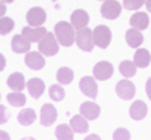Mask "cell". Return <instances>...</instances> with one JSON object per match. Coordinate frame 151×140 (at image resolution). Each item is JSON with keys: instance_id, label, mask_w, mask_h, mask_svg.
Masks as SVG:
<instances>
[{"instance_id": "4dcf8cb0", "label": "cell", "mask_w": 151, "mask_h": 140, "mask_svg": "<svg viewBox=\"0 0 151 140\" xmlns=\"http://www.w3.org/2000/svg\"><path fill=\"white\" fill-rule=\"evenodd\" d=\"M113 139H116V140H121V139L127 140V139H130V133H129V130H125V128H118L115 133H113Z\"/></svg>"}, {"instance_id": "83f0119b", "label": "cell", "mask_w": 151, "mask_h": 140, "mask_svg": "<svg viewBox=\"0 0 151 140\" xmlns=\"http://www.w3.org/2000/svg\"><path fill=\"white\" fill-rule=\"evenodd\" d=\"M8 103L12 106V107H23L24 104H26V95L21 94V92H11L8 95Z\"/></svg>"}, {"instance_id": "d6a6232c", "label": "cell", "mask_w": 151, "mask_h": 140, "mask_svg": "<svg viewBox=\"0 0 151 140\" xmlns=\"http://www.w3.org/2000/svg\"><path fill=\"white\" fill-rule=\"evenodd\" d=\"M145 91H147L148 98L151 99V79H148V80H147V83H145Z\"/></svg>"}, {"instance_id": "9a60e30c", "label": "cell", "mask_w": 151, "mask_h": 140, "mask_svg": "<svg viewBox=\"0 0 151 140\" xmlns=\"http://www.w3.org/2000/svg\"><path fill=\"white\" fill-rule=\"evenodd\" d=\"M88 23H89V15L88 12L83 9H76L71 14V24L76 30H80L83 27H88Z\"/></svg>"}, {"instance_id": "4fadbf2b", "label": "cell", "mask_w": 151, "mask_h": 140, "mask_svg": "<svg viewBox=\"0 0 151 140\" xmlns=\"http://www.w3.org/2000/svg\"><path fill=\"white\" fill-rule=\"evenodd\" d=\"M21 33L27 38L30 42H40L42 38L45 36L47 33V29H44L42 26H38V27H33V26H26L23 27Z\"/></svg>"}, {"instance_id": "7402d4cb", "label": "cell", "mask_w": 151, "mask_h": 140, "mask_svg": "<svg viewBox=\"0 0 151 140\" xmlns=\"http://www.w3.org/2000/svg\"><path fill=\"white\" fill-rule=\"evenodd\" d=\"M133 62L136 63L137 68H147L151 62V54L148 50L145 48H137L136 53H134V57H133Z\"/></svg>"}, {"instance_id": "9c48e42d", "label": "cell", "mask_w": 151, "mask_h": 140, "mask_svg": "<svg viewBox=\"0 0 151 140\" xmlns=\"http://www.w3.org/2000/svg\"><path fill=\"white\" fill-rule=\"evenodd\" d=\"M58 118V110L53 104H44L41 107V113H40V121L42 126H50L53 125L55 121Z\"/></svg>"}, {"instance_id": "2e32d148", "label": "cell", "mask_w": 151, "mask_h": 140, "mask_svg": "<svg viewBox=\"0 0 151 140\" xmlns=\"http://www.w3.org/2000/svg\"><path fill=\"white\" fill-rule=\"evenodd\" d=\"M100 113H101V109H100L98 104L92 103V101H86L80 106V114L88 119V121H94L100 116Z\"/></svg>"}, {"instance_id": "74e56055", "label": "cell", "mask_w": 151, "mask_h": 140, "mask_svg": "<svg viewBox=\"0 0 151 140\" xmlns=\"http://www.w3.org/2000/svg\"><path fill=\"white\" fill-rule=\"evenodd\" d=\"M145 5H147V9H148V12L151 14V0H147V2H145Z\"/></svg>"}, {"instance_id": "8992f818", "label": "cell", "mask_w": 151, "mask_h": 140, "mask_svg": "<svg viewBox=\"0 0 151 140\" xmlns=\"http://www.w3.org/2000/svg\"><path fill=\"white\" fill-rule=\"evenodd\" d=\"M121 9H122V6L116 0H104L101 5V15L106 20H115L119 17Z\"/></svg>"}, {"instance_id": "7a4b0ae2", "label": "cell", "mask_w": 151, "mask_h": 140, "mask_svg": "<svg viewBox=\"0 0 151 140\" xmlns=\"http://www.w3.org/2000/svg\"><path fill=\"white\" fill-rule=\"evenodd\" d=\"M38 48L44 56H55L59 51V41L55 33L47 32L45 36L38 42Z\"/></svg>"}, {"instance_id": "3957f363", "label": "cell", "mask_w": 151, "mask_h": 140, "mask_svg": "<svg viewBox=\"0 0 151 140\" xmlns=\"http://www.w3.org/2000/svg\"><path fill=\"white\" fill-rule=\"evenodd\" d=\"M76 44H77V47L80 50H83V51H92L94 48V35H92V30L88 29V27H83L80 30H77V33H76Z\"/></svg>"}, {"instance_id": "4316f807", "label": "cell", "mask_w": 151, "mask_h": 140, "mask_svg": "<svg viewBox=\"0 0 151 140\" xmlns=\"http://www.w3.org/2000/svg\"><path fill=\"white\" fill-rule=\"evenodd\" d=\"M48 95H50V98H52V101H62L65 98V89L62 87V84L59 83V84H52L48 87Z\"/></svg>"}, {"instance_id": "8d00e7d4", "label": "cell", "mask_w": 151, "mask_h": 140, "mask_svg": "<svg viewBox=\"0 0 151 140\" xmlns=\"http://www.w3.org/2000/svg\"><path fill=\"white\" fill-rule=\"evenodd\" d=\"M86 139H89V140H94V139H100V136L98 134H89Z\"/></svg>"}, {"instance_id": "8fae6325", "label": "cell", "mask_w": 151, "mask_h": 140, "mask_svg": "<svg viewBox=\"0 0 151 140\" xmlns=\"http://www.w3.org/2000/svg\"><path fill=\"white\" fill-rule=\"evenodd\" d=\"M30 41L27 39L26 36H24L23 33L20 35H15L14 38H12L11 41V48L14 53H18V54H23V53H27L30 51Z\"/></svg>"}, {"instance_id": "5b68a950", "label": "cell", "mask_w": 151, "mask_h": 140, "mask_svg": "<svg viewBox=\"0 0 151 140\" xmlns=\"http://www.w3.org/2000/svg\"><path fill=\"white\" fill-rule=\"evenodd\" d=\"M115 92L121 99H132L136 95V86L129 80V79H122L116 83L115 86Z\"/></svg>"}, {"instance_id": "ac0fdd59", "label": "cell", "mask_w": 151, "mask_h": 140, "mask_svg": "<svg viewBox=\"0 0 151 140\" xmlns=\"http://www.w3.org/2000/svg\"><path fill=\"white\" fill-rule=\"evenodd\" d=\"M125 42H127L129 47H132V48H139L142 45V42H144L142 32L132 27L130 30H127V33H125Z\"/></svg>"}, {"instance_id": "d590c367", "label": "cell", "mask_w": 151, "mask_h": 140, "mask_svg": "<svg viewBox=\"0 0 151 140\" xmlns=\"http://www.w3.org/2000/svg\"><path fill=\"white\" fill-rule=\"evenodd\" d=\"M0 139H9V134L5 131H0Z\"/></svg>"}, {"instance_id": "44dd1931", "label": "cell", "mask_w": 151, "mask_h": 140, "mask_svg": "<svg viewBox=\"0 0 151 140\" xmlns=\"http://www.w3.org/2000/svg\"><path fill=\"white\" fill-rule=\"evenodd\" d=\"M70 125L74 133H79V134H83L88 131V128H89V125H88V119L83 116V114H76V116L71 118L70 121Z\"/></svg>"}, {"instance_id": "d4e9b609", "label": "cell", "mask_w": 151, "mask_h": 140, "mask_svg": "<svg viewBox=\"0 0 151 140\" xmlns=\"http://www.w3.org/2000/svg\"><path fill=\"white\" fill-rule=\"evenodd\" d=\"M73 79H74V72H73V69L68 68V66H62V68H59L58 72H56V80H58L62 86H64V84H70V83L73 81Z\"/></svg>"}, {"instance_id": "ab89813d", "label": "cell", "mask_w": 151, "mask_h": 140, "mask_svg": "<svg viewBox=\"0 0 151 140\" xmlns=\"http://www.w3.org/2000/svg\"><path fill=\"white\" fill-rule=\"evenodd\" d=\"M53 2H58V0H53Z\"/></svg>"}, {"instance_id": "277c9868", "label": "cell", "mask_w": 151, "mask_h": 140, "mask_svg": "<svg viewBox=\"0 0 151 140\" xmlns=\"http://www.w3.org/2000/svg\"><path fill=\"white\" fill-rule=\"evenodd\" d=\"M92 35H94V44L100 48H107L109 44L112 42V30L104 26V24H100L97 26L94 30H92Z\"/></svg>"}, {"instance_id": "30bf717a", "label": "cell", "mask_w": 151, "mask_h": 140, "mask_svg": "<svg viewBox=\"0 0 151 140\" xmlns=\"http://www.w3.org/2000/svg\"><path fill=\"white\" fill-rule=\"evenodd\" d=\"M24 62L33 71H40L45 66V59L41 51H27L26 57H24Z\"/></svg>"}, {"instance_id": "603a6c76", "label": "cell", "mask_w": 151, "mask_h": 140, "mask_svg": "<svg viewBox=\"0 0 151 140\" xmlns=\"http://www.w3.org/2000/svg\"><path fill=\"white\" fill-rule=\"evenodd\" d=\"M18 122L24 126H27V125H32L35 121H36V113L33 109H23L20 113H18V116H17Z\"/></svg>"}, {"instance_id": "60d3db41", "label": "cell", "mask_w": 151, "mask_h": 140, "mask_svg": "<svg viewBox=\"0 0 151 140\" xmlns=\"http://www.w3.org/2000/svg\"><path fill=\"white\" fill-rule=\"evenodd\" d=\"M0 99H2V95H0Z\"/></svg>"}, {"instance_id": "ba28073f", "label": "cell", "mask_w": 151, "mask_h": 140, "mask_svg": "<svg viewBox=\"0 0 151 140\" xmlns=\"http://www.w3.org/2000/svg\"><path fill=\"white\" fill-rule=\"evenodd\" d=\"M94 72V77L97 80H109L112 77V74H113V66H112V63L107 62V60H101V62H97L95 63V66L92 69Z\"/></svg>"}, {"instance_id": "484cf974", "label": "cell", "mask_w": 151, "mask_h": 140, "mask_svg": "<svg viewBox=\"0 0 151 140\" xmlns=\"http://www.w3.org/2000/svg\"><path fill=\"white\" fill-rule=\"evenodd\" d=\"M55 134H56V139H60V140H70V139H73L74 131H73V128H71V125L60 124L58 128H56Z\"/></svg>"}, {"instance_id": "cb8c5ba5", "label": "cell", "mask_w": 151, "mask_h": 140, "mask_svg": "<svg viewBox=\"0 0 151 140\" xmlns=\"http://www.w3.org/2000/svg\"><path fill=\"white\" fill-rule=\"evenodd\" d=\"M136 69H137V66H136V63L133 60H122L119 63V72H121L122 77H125V79L134 77Z\"/></svg>"}, {"instance_id": "1f68e13d", "label": "cell", "mask_w": 151, "mask_h": 140, "mask_svg": "<svg viewBox=\"0 0 151 140\" xmlns=\"http://www.w3.org/2000/svg\"><path fill=\"white\" fill-rule=\"evenodd\" d=\"M9 121V113H8V109L5 106L0 104V125H3Z\"/></svg>"}, {"instance_id": "f1b7e54d", "label": "cell", "mask_w": 151, "mask_h": 140, "mask_svg": "<svg viewBox=\"0 0 151 140\" xmlns=\"http://www.w3.org/2000/svg\"><path fill=\"white\" fill-rule=\"evenodd\" d=\"M15 27V23L9 17H0V35H8L9 32H12Z\"/></svg>"}, {"instance_id": "5bb4252c", "label": "cell", "mask_w": 151, "mask_h": 140, "mask_svg": "<svg viewBox=\"0 0 151 140\" xmlns=\"http://www.w3.org/2000/svg\"><path fill=\"white\" fill-rule=\"evenodd\" d=\"M129 114H130V118L133 121H142V119H145V116L148 114V107H147V104L144 103V101L137 99V101H134V103L130 106Z\"/></svg>"}, {"instance_id": "52a82bcc", "label": "cell", "mask_w": 151, "mask_h": 140, "mask_svg": "<svg viewBox=\"0 0 151 140\" xmlns=\"http://www.w3.org/2000/svg\"><path fill=\"white\" fill-rule=\"evenodd\" d=\"M26 20L29 23V26H33V27H38V26H42L47 20V14L45 11L40 6H35V8H30L26 14Z\"/></svg>"}, {"instance_id": "836d02e7", "label": "cell", "mask_w": 151, "mask_h": 140, "mask_svg": "<svg viewBox=\"0 0 151 140\" xmlns=\"http://www.w3.org/2000/svg\"><path fill=\"white\" fill-rule=\"evenodd\" d=\"M5 68H6V59H5V56L2 53H0V72H2Z\"/></svg>"}, {"instance_id": "e0dca14e", "label": "cell", "mask_w": 151, "mask_h": 140, "mask_svg": "<svg viewBox=\"0 0 151 140\" xmlns=\"http://www.w3.org/2000/svg\"><path fill=\"white\" fill-rule=\"evenodd\" d=\"M26 87H27V91H29L30 96L35 98V99L41 98V95H42L44 91H45V84H44V81H42L41 79H38V77L30 79V80L26 83Z\"/></svg>"}, {"instance_id": "b9f144b4", "label": "cell", "mask_w": 151, "mask_h": 140, "mask_svg": "<svg viewBox=\"0 0 151 140\" xmlns=\"http://www.w3.org/2000/svg\"><path fill=\"white\" fill-rule=\"evenodd\" d=\"M101 2H104V0H101Z\"/></svg>"}, {"instance_id": "6da1fadb", "label": "cell", "mask_w": 151, "mask_h": 140, "mask_svg": "<svg viewBox=\"0 0 151 140\" xmlns=\"http://www.w3.org/2000/svg\"><path fill=\"white\" fill-rule=\"evenodd\" d=\"M55 35L62 47H71L76 42V29L68 21H59L55 26Z\"/></svg>"}, {"instance_id": "ffe728a7", "label": "cell", "mask_w": 151, "mask_h": 140, "mask_svg": "<svg viewBox=\"0 0 151 140\" xmlns=\"http://www.w3.org/2000/svg\"><path fill=\"white\" fill-rule=\"evenodd\" d=\"M8 86L11 91H17V92H21L24 86H26V79H24V75L21 72H14L11 74L8 77Z\"/></svg>"}, {"instance_id": "f546056e", "label": "cell", "mask_w": 151, "mask_h": 140, "mask_svg": "<svg viewBox=\"0 0 151 140\" xmlns=\"http://www.w3.org/2000/svg\"><path fill=\"white\" fill-rule=\"evenodd\" d=\"M145 2H147V0H124L122 6L125 9H129V11H137L141 6L145 5Z\"/></svg>"}, {"instance_id": "d6986e66", "label": "cell", "mask_w": 151, "mask_h": 140, "mask_svg": "<svg viewBox=\"0 0 151 140\" xmlns=\"http://www.w3.org/2000/svg\"><path fill=\"white\" fill-rule=\"evenodd\" d=\"M130 26L137 30H145L150 26V18L145 12H136L130 17Z\"/></svg>"}, {"instance_id": "f35d334b", "label": "cell", "mask_w": 151, "mask_h": 140, "mask_svg": "<svg viewBox=\"0 0 151 140\" xmlns=\"http://www.w3.org/2000/svg\"><path fill=\"white\" fill-rule=\"evenodd\" d=\"M2 2H5V3H12L14 0H2Z\"/></svg>"}, {"instance_id": "7c38bea8", "label": "cell", "mask_w": 151, "mask_h": 140, "mask_svg": "<svg viewBox=\"0 0 151 140\" xmlns=\"http://www.w3.org/2000/svg\"><path fill=\"white\" fill-rule=\"evenodd\" d=\"M79 87L88 98H95L98 94V86H97L95 77H88V75L83 77L79 83Z\"/></svg>"}, {"instance_id": "e575fe53", "label": "cell", "mask_w": 151, "mask_h": 140, "mask_svg": "<svg viewBox=\"0 0 151 140\" xmlns=\"http://www.w3.org/2000/svg\"><path fill=\"white\" fill-rule=\"evenodd\" d=\"M5 12H6V5H5V2L0 0V17H3Z\"/></svg>"}]
</instances>
